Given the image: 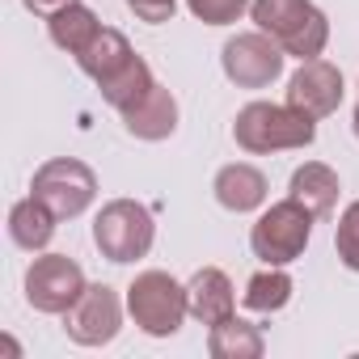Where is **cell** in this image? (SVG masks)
Returning a JSON list of instances; mask_svg holds the SVG:
<instances>
[{"label":"cell","mask_w":359,"mask_h":359,"mask_svg":"<svg viewBox=\"0 0 359 359\" xmlns=\"http://www.w3.org/2000/svg\"><path fill=\"white\" fill-rule=\"evenodd\" d=\"M250 18L296 60H317L330 43V22L313 0H254Z\"/></svg>","instance_id":"1"},{"label":"cell","mask_w":359,"mask_h":359,"mask_svg":"<svg viewBox=\"0 0 359 359\" xmlns=\"http://www.w3.org/2000/svg\"><path fill=\"white\" fill-rule=\"evenodd\" d=\"M233 140L245 152H283V148H309L317 140V118H309L296 106L275 102H250L233 118Z\"/></svg>","instance_id":"2"},{"label":"cell","mask_w":359,"mask_h":359,"mask_svg":"<svg viewBox=\"0 0 359 359\" xmlns=\"http://www.w3.org/2000/svg\"><path fill=\"white\" fill-rule=\"evenodd\" d=\"M313 212L300 203V199H283V203H271L258 224L250 229V250L254 258H262L266 266H287L296 262L304 250H309V237H313Z\"/></svg>","instance_id":"3"},{"label":"cell","mask_w":359,"mask_h":359,"mask_svg":"<svg viewBox=\"0 0 359 359\" xmlns=\"http://www.w3.org/2000/svg\"><path fill=\"white\" fill-rule=\"evenodd\" d=\"M127 313L148 338H169L187 321V287L165 271H144L127 287Z\"/></svg>","instance_id":"4"},{"label":"cell","mask_w":359,"mask_h":359,"mask_svg":"<svg viewBox=\"0 0 359 359\" xmlns=\"http://www.w3.org/2000/svg\"><path fill=\"white\" fill-rule=\"evenodd\" d=\"M152 237H156L152 212L144 203H135V199H114L93 220V245L102 250V258H110L118 266L140 262L152 250Z\"/></svg>","instance_id":"5"},{"label":"cell","mask_w":359,"mask_h":359,"mask_svg":"<svg viewBox=\"0 0 359 359\" xmlns=\"http://www.w3.org/2000/svg\"><path fill=\"white\" fill-rule=\"evenodd\" d=\"M34 199H43L60 220H76L81 212H89V203L97 199V177L85 161L76 156H55L47 165H39L34 173Z\"/></svg>","instance_id":"6"},{"label":"cell","mask_w":359,"mask_h":359,"mask_svg":"<svg viewBox=\"0 0 359 359\" xmlns=\"http://www.w3.org/2000/svg\"><path fill=\"white\" fill-rule=\"evenodd\" d=\"M85 287H89L85 271L68 254H43L26 271V300H30V309L51 313V317H64L85 296Z\"/></svg>","instance_id":"7"},{"label":"cell","mask_w":359,"mask_h":359,"mask_svg":"<svg viewBox=\"0 0 359 359\" xmlns=\"http://www.w3.org/2000/svg\"><path fill=\"white\" fill-rule=\"evenodd\" d=\"M283 55H287V51H283L271 34L254 30V34L229 39L220 64H224V76H229L233 85H241V89H266L271 81H279Z\"/></svg>","instance_id":"8"},{"label":"cell","mask_w":359,"mask_h":359,"mask_svg":"<svg viewBox=\"0 0 359 359\" xmlns=\"http://www.w3.org/2000/svg\"><path fill=\"white\" fill-rule=\"evenodd\" d=\"M64 330L76 346H106L123 330V304L118 292L106 283H89L85 296L64 313Z\"/></svg>","instance_id":"9"},{"label":"cell","mask_w":359,"mask_h":359,"mask_svg":"<svg viewBox=\"0 0 359 359\" xmlns=\"http://www.w3.org/2000/svg\"><path fill=\"white\" fill-rule=\"evenodd\" d=\"M287 106L304 110L309 118H325L342 106V72L334 64L317 60H300V68L287 81Z\"/></svg>","instance_id":"10"},{"label":"cell","mask_w":359,"mask_h":359,"mask_svg":"<svg viewBox=\"0 0 359 359\" xmlns=\"http://www.w3.org/2000/svg\"><path fill=\"white\" fill-rule=\"evenodd\" d=\"M123 123H127V131H131L135 140H148V144L169 140V135L177 131V97H173L165 85H152L135 106L123 110Z\"/></svg>","instance_id":"11"},{"label":"cell","mask_w":359,"mask_h":359,"mask_svg":"<svg viewBox=\"0 0 359 359\" xmlns=\"http://www.w3.org/2000/svg\"><path fill=\"white\" fill-rule=\"evenodd\" d=\"M187 309L199 325H216L224 317L237 313V296H233V283L220 266H203L195 271V279L187 283Z\"/></svg>","instance_id":"12"},{"label":"cell","mask_w":359,"mask_h":359,"mask_svg":"<svg viewBox=\"0 0 359 359\" xmlns=\"http://www.w3.org/2000/svg\"><path fill=\"white\" fill-rule=\"evenodd\" d=\"M212 191H216V203L224 212L245 216V212H258L266 203V173L254 169V165H245V161H237V165H224L216 173Z\"/></svg>","instance_id":"13"},{"label":"cell","mask_w":359,"mask_h":359,"mask_svg":"<svg viewBox=\"0 0 359 359\" xmlns=\"http://www.w3.org/2000/svg\"><path fill=\"white\" fill-rule=\"evenodd\" d=\"M55 212L43 203V199H18L13 208H9V237H13V245L18 250H30V254H39V250H47L51 245V237H55Z\"/></svg>","instance_id":"14"},{"label":"cell","mask_w":359,"mask_h":359,"mask_svg":"<svg viewBox=\"0 0 359 359\" xmlns=\"http://www.w3.org/2000/svg\"><path fill=\"white\" fill-rule=\"evenodd\" d=\"M338 173L330 169V165H321V161H304L296 173H292V199H300L317 220H325V216H334V208H338Z\"/></svg>","instance_id":"15"},{"label":"cell","mask_w":359,"mask_h":359,"mask_svg":"<svg viewBox=\"0 0 359 359\" xmlns=\"http://www.w3.org/2000/svg\"><path fill=\"white\" fill-rule=\"evenodd\" d=\"M208 351H212V359H258L266 351V338L258 325H250L233 313V317L208 325Z\"/></svg>","instance_id":"16"},{"label":"cell","mask_w":359,"mask_h":359,"mask_svg":"<svg viewBox=\"0 0 359 359\" xmlns=\"http://www.w3.org/2000/svg\"><path fill=\"white\" fill-rule=\"evenodd\" d=\"M131 55H135V51H131V43H127L118 30L102 26V30H97V39L76 55V64H81V72H85V76H93V81L102 85V81H110L114 72H123V68L131 64Z\"/></svg>","instance_id":"17"},{"label":"cell","mask_w":359,"mask_h":359,"mask_svg":"<svg viewBox=\"0 0 359 359\" xmlns=\"http://www.w3.org/2000/svg\"><path fill=\"white\" fill-rule=\"evenodd\" d=\"M97 30H102V22H97V13L89 9V5H68V9H60L55 18H47V34H51V43L60 47V51H68V55H81L93 39H97Z\"/></svg>","instance_id":"18"},{"label":"cell","mask_w":359,"mask_h":359,"mask_svg":"<svg viewBox=\"0 0 359 359\" xmlns=\"http://www.w3.org/2000/svg\"><path fill=\"white\" fill-rule=\"evenodd\" d=\"M152 85H156V81H152V68H148L140 55H131V64H127L123 72H114L110 81H102L97 89H102V97H106V102L123 114V110H127V106H135V102H140Z\"/></svg>","instance_id":"19"},{"label":"cell","mask_w":359,"mask_h":359,"mask_svg":"<svg viewBox=\"0 0 359 359\" xmlns=\"http://www.w3.org/2000/svg\"><path fill=\"white\" fill-rule=\"evenodd\" d=\"M292 300V275L283 266H266L245 283V309L254 313H279Z\"/></svg>","instance_id":"20"},{"label":"cell","mask_w":359,"mask_h":359,"mask_svg":"<svg viewBox=\"0 0 359 359\" xmlns=\"http://www.w3.org/2000/svg\"><path fill=\"white\" fill-rule=\"evenodd\" d=\"M334 250H338V262L346 271H359V199L338 216V233H334Z\"/></svg>","instance_id":"21"},{"label":"cell","mask_w":359,"mask_h":359,"mask_svg":"<svg viewBox=\"0 0 359 359\" xmlns=\"http://www.w3.org/2000/svg\"><path fill=\"white\" fill-rule=\"evenodd\" d=\"M254 5V0H187V9L208 22V26H229V22H241V13Z\"/></svg>","instance_id":"22"},{"label":"cell","mask_w":359,"mask_h":359,"mask_svg":"<svg viewBox=\"0 0 359 359\" xmlns=\"http://www.w3.org/2000/svg\"><path fill=\"white\" fill-rule=\"evenodd\" d=\"M127 9H131L140 22H148V26H161V22H173L177 0H127Z\"/></svg>","instance_id":"23"},{"label":"cell","mask_w":359,"mask_h":359,"mask_svg":"<svg viewBox=\"0 0 359 359\" xmlns=\"http://www.w3.org/2000/svg\"><path fill=\"white\" fill-rule=\"evenodd\" d=\"M22 5H26L30 13H39V18H55L60 9H68V5H76V0H22Z\"/></svg>","instance_id":"24"},{"label":"cell","mask_w":359,"mask_h":359,"mask_svg":"<svg viewBox=\"0 0 359 359\" xmlns=\"http://www.w3.org/2000/svg\"><path fill=\"white\" fill-rule=\"evenodd\" d=\"M355 135H359V106H355Z\"/></svg>","instance_id":"25"}]
</instances>
